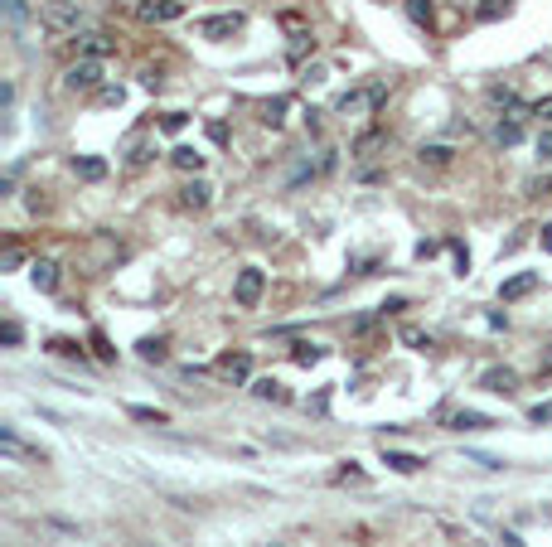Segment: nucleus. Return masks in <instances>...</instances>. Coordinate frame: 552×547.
Returning a JSON list of instances; mask_svg holds the SVG:
<instances>
[{"instance_id": "c9c22d12", "label": "nucleus", "mask_w": 552, "mask_h": 547, "mask_svg": "<svg viewBox=\"0 0 552 547\" xmlns=\"http://www.w3.org/2000/svg\"><path fill=\"white\" fill-rule=\"evenodd\" d=\"M368 102H373V111L387 102V82H368Z\"/></svg>"}, {"instance_id": "f257e3e1", "label": "nucleus", "mask_w": 552, "mask_h": 547, "mask_svg": "<svg viewBox=\"0 0 552 547\" xmlns=\"http://www.w3.org/2000/svg\"><path fill=\"white\" fill-rule=\"evenodd\" d=\"M39 20H44L49 34H78V25H83V5H78V0H44Z\"/></svg>"}, {"instance_id": "58836bf2", "label": "nucleus", "mask_w": 552, "mask_h": 547, "mask_svg": "<svg viewBox=\"0 0 552 547\" xmlns=\"http://www.w3.org/2000/svg\"><path fill=\"white\" fill-rule=\"evenodd\" d=\"M528 416H533V421H538V426H543V421H552V402H538V407L528 411Z\"/></svg>"}, {"instance_id": "2eb2a0df", "label": "nucleus", "mask_w": 552, "mask_h": 547, "mask_svg": "<svg viewBox=\"0 0 552 547\" xmlns=\"http://www.w3.org/2000/svg\"><path fill=\"white\" fill-rule=\"evenodd\" d=\"M383 460H387L392 470H402V475H412V470H421V465H426L421 455H407V451H383Z\"/></svg>"}, {"instance_id": "a18cd8bd", "label": "nucleus", "mask_w": 552, "mask_h": 547, "mask_svg": "<svg viewBox=\"0 0 552 547\" xmlns=\"http://www.w3.org/2000/svg\"><path fill=\"white\" fill-rule=\"evenodd\" d=\"M543 247H548V252H552V228H543Z\"/></svg>"}, {"instance_id": "7ed1b4c3", "label": "nucleus", "mask_w": 552, "mask_h": 547, "mask_svg": "<svg viewBox=\"0 0 552 547\" xmlns=\"http://www.w3.org/2000/svg\"><path fill=\"white\" fill-rule=\"evenodd\" d=\"M97 78H102V58H78V63L63 73V82H68L73 92H92V87H97Z\"/></svg>"}, {"instance_id": "a878e982", "label": "nucleus", "mask_w": 552, "mask_h": 547, "mask_svg": "<svg viewBox=\"0 0 552 547\" xmlns=\"http://www.w3.org/2000/svg\"><path fill=\"white\" fill-rule=\"evenodd\" d=\"M291 107V102H286V97H272V102H267V116H262V121H267V126H281V111Z\"/></svg>"}, {"instance_id": "ddd939ff", "label": "nucleus", "mask_w": 552, "mask_h": 547, "mask_svg": "<svg viewBox=\"0 0 552 547\" xmlns=\"http://www.w3.org/2000/svg\"><path fill=\"white\" fill-rule=\"evenodd\" d=\"M495 140L499 145H519V140H524V121H519V116H504L495 126Z\"/></svg>"}, {"instance_id": "5701e85b", "label": "nucleus", "mask_w": 552, "mask_h": 547, "mask_svg": "<svg viewBox=\"0 0 552 547\" xmlns=\"http://www.w3.org/2000/svg\"><path fill=\"white\" fill-rule=\"evenodd\" d=\"M252 392H257V397H272V402H286V387L272 383V378H257V383H252Z\"/></svg>"}, {"instance_id": "412c9836", "label": "nucleus", "mask_w": 552, "mask_h": 547, "mask_svg": "<svg viewBox=\"0 0 552 547\" xmlns=\"http://www.w3.org/2000/svg\"><path fill=\"white\" fill-rule=\"evenodd\" d=\"M407 15H412L416 29H431V5L426 0H407Z\"/></svg>"}, {"instance_id": "4468645a", "label": "nucleus", "mask_w": 552, "mask_h": 547, "mask_svg": "<svg viewBox=\"0 0 552 547\" xmlns=\"http://www.w3.org/2000/svg\"><path fill=\"white\" fill-rule=\"evenodd\" d=\"M209 184H204V179H194V184H184V189H180V204H184V209H204V204H209Z\"/></svg>"}, {"instance_id": "72a5a7b5", "label": "nucleus", "mask_w": 552, "mask_h": 547, "mask_svg": "<svg viewBox=\"0 0 552 547\" xmlns=\"http://www.w3.org/2000/svg\"><path fill=\"white\" fill-rule=\"evenodd\" d=\"M446 247L456 252V267H460V276H465V272H470V252H465V243H456V238H451Z\"/></svg>"}, {"instance_id": "4be33fe9", "label": "nucleus", "mask_w": 552, "mask_h": 547, "mask_svg": "<svg viewBox=\"0 0 552 547\" xmlns=\"http://www.w3.org/2000/svg\"><path fill=\"white\" fill-rule=\"evenodd\" d=\"M378 145H383V131H378V126H373V131H363V136L354 140V155H373V150H378Z\"/></svg>"}, {"instance_id": "0eeeda50", "label": "nucleus", "mask_w": 552, "mask_h": 547, "mask_svg": "<svg viewBox=\"0 0 552 547\" xmlns=\"http://www.w3.org/2000/svg\"><path fill=\"white\" fill-rule=\"evenodd\" d=\"M219 373L228 378V383H248V378H252V358L248 354H223L219 358Z\"/></svg>"}, {"instance_id": "ea45409f", "label": "nucleus", "mask_w": 552, "mask_h": 547, "mask_svg": "<svg viewBox=\"0 0 552 547\" xmlns=\"http://www.w3.org/2000/svg\"><path fill=\"white\" fill-rule=\"evenodd\" d=\"M538 155H543V160H552V131H543V136H538Z\"/></svg>"}, {"instance_id": "f03ea898", "label": "nucleus", "mask_w": 552, "mask_h": 547, "mask_svg": "<svg viewBox=\"0 0 552 547\" xmlns=\"http://www.w3.org/2000/svg\"><path fill=\"white\" fill-rule=\"evenodd\" d=\"M262 286H267V276L257 272V267H243L238 281H233V301L243 305V310H252V305L262 301Z\"/></svg>"}, {"instance_id": "2f4dec72", "label": "nucleus", "mask_w": 552, "mask_h": 547, "mask_svg": "<svg viewBox=\"0 0 552 547\" xmlns=\"http://www.w3.org/2000/svg\"><path fill=\"white\" fill-rule=\"evenodd\" d=\"M131 416H136V421H150V426H165V411H155V407H131Z\"/></svg>"}, {"instance_id": "423d86ee", "label": "nucleus", "mask_w": 552, "mask_h": 547, "mask_svg": "<svg viewBox=\"0 0 552 547\" xmlns=\"http://www.w3.org/2000/svg\"><path fill=\"white\" fill-rule=\"evenodd\" d=\"M533 286H538V272H519V276H509V281L499 286V301H524V296H533Z\"/></svg>"}, {"instance_id": "79ce46f5", "label": "nucleus", "mask_w": 552, "mask_h": 547, "mask_svg": "<svg viewBox=\"0 0 552 547\" xmlns=\"http://www.w3.org/2000/svg\"><path fill=\"white\" fill-rule=\"evenodd\" d=\"M397 310H407V301H402V296H392V301H383V315H397Z\"/></svg>"}, {"instance_id": "b1692460", "label": "nucleus", "mask_w": 552, "mask_h": 547, "mask_svg": "<svg viewBox=\"0 0 552 547\" xmlns=\"http://www.w3.org/2000/svg\"><path fill=\"white\" fill-rule=\"evenodd\" d=\"M5 20H10V25H25L29 20V0H5Z\"/></svg>"}, {"instance_id": "37998d69", "label": "nucleus", "mask_w": 552, "mask_h": 547, "mask_svg": "<svg viewBox=\"0 0 552 547\" xmlns=\"http://www.w3.org/2000/svg\"><path fill=\"white\" fill-rule=\"evenodd\" d=\"M378 325V320H373V315H359V320H354V334H368V329Z\"/></svg>"}, {"instance_id": "6ab92c4d", "label": "nucleus", "mask_w": 552, "mask_h": 547, "mask_svg": "<svg viewBox=\"0 0 552 547\" xmlns=\"http://www.w3.org/2000/svg\"><path fill=\"white\" fill-rule=\"evenodd\" d=\"M451 155H456L451 145H421V165H436V170H441V165H451Z\"/></svg>"}, {"instance_id": "c85d7f7f", "label": "nucleus", "mask_w": 552, "mask_h": 547, "mask_svg": "<svg viewBox=\"0 0 552 547\" xmlns=\"http://www.w3.org/2000/svg\"><path fill=\"white\" fill-rule=\"evenodd\" d=\"M402 339H407V344H412V349H431V334H426V329H402Z\"/></svg>"}, {"instance_id": "473e14b6", "label": "nucleus", "mask_w": 552, "mask_h": 547, "mask_svg": "<svg viewBox=\"0 0 552 547\" xmlns=\"http://www.w3.org/2000/svg\"><path fill=\"white\" fill-rule=\"evenodd\" d=\"M0 339H5V344H10V349H15V344H20V339H25V329L15 325V320H5V325H0Z\"/></svg>"}, {"instance_id": "6e6552de", "label": "nucleus", "mask_w": 552, "mask_h": 547, "mask_svg": "<svg viewBox=\"0 0 552 547\" xmlns=\"http://www.w3.org/2000/svg\"><path fill=\"white\" fill-rule=\"evenodd\" d=\"M446 426L451 431H485V426H495L485 411H446Z\"/></svg>"}, {"instance_id": "9b49d317", "label": "nucleus", "mask_w": 552, "mask_h": 547, "mask_svg": "<svg viewBox=\"0 0 552 547\" xmlns=\"http://www.w3.org/2000/svg\"><path fill=\"white\" fill-rule=\"evenodd\" d=\"M107 54H111L107 34H83V39H78V58H107Z\"/></svg>"}, {"instance_id": "393cba45", "label": "nucleus", "mask_w": 552, "mask_h": 547, "mask_svg": "<svg viewBox=\"0 0 552 547\" xmlns=\"http://www.w3.org/2000/svg\"><path fill=\"white\" fill-rule=\"evenodd\" d=\"M49 354H58V358H83L73 339H49Z\"/></svg>"}, {"instance_id": "7c9ffc66", "label": "nucleus", "mask_w": 552, "mask_h": 547, "mask_svg": "<svg viewBox=\"0 0 552 547\" xmlns=\"http://www.w3.org/2000/svg\"><path fill=\"white\" fill-rule=\"evenodd\" d=\"M310 49H315V39H310V34H296V44H291V63H301Z\"/></svg>"}, {"instance_id": "aec40b11", "label": "nucleus", "mask_w": 552, "mask_h": 547, "mask_svg": "<svg viewBox=\"0 0 552 547\" xmlns=\"http://www.w3.org/2000/svg\"><path fill=\"white\" fill-rule=\"evenodd\" d=\"M73 170H78L83 179H102V175H107V165L97 160V155H83V160H73Z\"/></svg>"}, {"instance_id": "20e7f679", "label": "nucleus", "mask_w": 552, "mask_h": 547, "mask_svg": "<svg viewBox=\"0 0 552 547\" xmlns=\"http://www.w3.org/2000/svg\"><path fill=\"white\" fill-rule=\"evenodd\" d=\"M136 15L145 20V25H170V20L184 15V0H140Z\"/></svg>"}, {"instance_id": "c756f323", "label": "nucleus", "mask_w": 552, "mask_h": 547, "mask_svg": "<svg viewBox=\"0 0 552 547\" xmlns=\"http://www.w3.org/2000/svg\"><path fill=\"white\" fill-rule=\"evenodd\" d=\"M20 262H25V252H20V247H5V252H0V272H15Z\"/></svg>"}, {"instance_id": "cd10ccee", "label": "nucleus", "mask_w": 552, "mask_h": 547, "mask_svg": "<svg viewBox=\"0 0 552 547\" xmlns=\"http://www.w3.org/2000/svg\"><path fill=\"white\" fill-rule=\"evenodd\" d=\"M504 10H509V0H485V5H480V20L490 25V20H499Z\"/></svg>"}, {"instance_id": "39448f33", "label": "nucleus", "mask_w": 552, "mask_h": 547, "mask_svg": "<svg viewBox=\"0 0 552 547\" xmlns=\"http://www.w3.org/2000/svg\"><path fill=\"white\" fill-rule=\"evenodd\" d=\"M199 39H228V34H238L243 29V15L238 10H228V15H209V20H199Z\"/></svg>"}, {"instance_id": "bb28decb", "label": "nucleus", "mask_w": 552, "mask_h": 547, "mask_svg": "<svg viewBox=\"0 0 552 547\" xmlns=\"http://www.w3.org/2000/svg\"><path fill=\"white\" fill-rule=\"evenodd\" d=\"M184 121H189L184 111H170L165 121H160V131H165V136H180V131H184Z\"/></svg>"}, {"instance_id": "e433bc0d", "label": "nucleus", "mask_w": 552, "mask_h": 547, "mask_svg": "<svg viewBox=\"0 0 552 547\" xmlns=\"http://www.w3.org/2000/svg\"><path fill=\"white\" fill-rule=\"evenodd\" d=\"M92 349H97V358H107V363L116 358V349L107 344V334H92Z\"/></svg>"}, {"instance_id": "f704fd0d", "label": "nucleus", "mask_w": 552, "mask_h": 547, "mask_svg": "<svg viewBox=\"0 0 552 547\" xmlns=\"http://www.w3.org/2000/svg\"><path fill=\"white\" fill-rule=\"evenodd\" d=\"M490 102H504V107H519V97H514V87H490Z\"/></svg>"}, {"instance_id": "a211bd4d", "label": "nucleus", "mask_w": 552, "mask_h": 547, "mask_svg": "<svg viewBox=\"0 0 552 547\" xmlns=\"http://www.w3.org/2000/svg\"><path fill=\"white\" fill-rule=\"evenodd\" d=\"M136 354L145 358V363H165L170 349H165V339H140V344H136Z\"/></svg>"}, {"instance_id": "1a4fd4ad", "label": "nucleus", "mask_w": 552, "mask_h": 547, "mask_svg": "<svg viewBox=\"0 0 552 547\" xmlns=\"http://www.w3.org/2000/svg\"><path fill=\"white\" fill-rule=\"evenodd\" d=\"M29 276H34L39 291H58V262H49V257H39V262L29 267Z\"/></svg>"}, {"instance_id": "f8f14e48", "label": "nucleus", "mask_w": 552, "mask_h": 547, "mask_svg": "<svg viewBox=\"0 0 552 547\" xmlns=\"http://www.w3.org/2000/svg\"><path fill=\"white\" fill-rule=\"evenodd\" d=\"M334 111H339V116H354V111H373V102H368V87H363V92H344V97L334 102Z\"/></svg>"}, {"instance_id": "dca6fc26", "label": "nucleus", "mask_w": 552, "mask_h": 547, "mask_svg": "<svg viewBox=\"0 0 552 547\" xmlns=\"http://www.w3.org/2000/svg\"><path fill=\"white\" fill-rule=\"evenodd\" d=\"M170 160L180 165V170H194V175H199V170H204V155H199V150H194V145H180V150H170Z\"/></svg>"}, {"instance_id": "c03bdc74", "label": "nucleus", "mask_w": 552, "mask_h": 547, "mask_svg": "<svg viewBox=\"0 0 552 547\" xmlns=\"http://www.w3.org/2000/svg\"><path fill=\"white\" fill-rule=\"evenodd\" d=\"M538 121H548V126H552V97H543V102H538Z\"/></svg>"}, {"instance_id": "a19ab883", "label": "nucleus", "mask_w": 552, "mask_h": 547, "mask_svg": "<svg viewBox=\"0 0 552 547\" xmlns=\"http://www.w3.org/2000/svg\"><path fill=\"white\" fill-rule=\"evenodd\" d=\"M436 252H441V243H416V257H421V262H426V257H436Z\"/></svg>"}, {"instance_id": "9d476101", "label": "nucleus", "mask_w": 552, "mask_h": 547, "mask_svg": "<svg viewBox=\"0 0 552 547\" xmlns=\"http://www.w3.org/2000/svg\"><path fill=\"white\" fill-rule=\"evenodd\" d=\"M480 387H490V392H504V397H509V392L519 387V378H514V368H490V373L480 378Z\"/></svg>"}, {"instance_id": "f3484780", "label": "nucleus", "mask_w": 552, "mask_h": 547, "mask_svg": "<svg viewBox=\"0 0 552 547\" xmlns=\"http://www.w3.org/2000/svg\"><path fill=\"white\" fill-rule=\"evenodd\" d=\"M291 358H296V363H301V368H310V363H320V358H325V349H320V344H291Z\"/></svg>"}, {"instance_id": "4c0bfd02", "label": "nucleus", "mask_w": 552, "mask_h": 547, "mask_svg": "<svg viewBox=\"0 0 552 547\" xmlns=\"http://www.w3.org/2000/svg\"><path fill=\"white\" fill-rule=\"evenodd\" d=\"M97 102H102V107H121V87H102Z\"/></svg>"}]
</instances>
